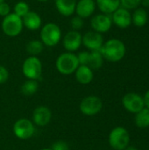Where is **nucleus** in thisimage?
I'll use <instances>...</instances> for the list:
<instances>
[{
	"mask_svg": "<svg viewBox=\"0 0 149 150\" xmlns=\"http://www.w3.org/2000/svg\"><path fill=\"white\" fill-rule=\"evenodd\" d=\"M122 104L125 109L132 113H137L145 107L144 98L134 92L126 94L122 98Z\"/></svg>",
	"mask_w": 149,
	"mask_h": 150,
	"instance_id": "1a4fd4ad",
	"label": "nucleus"
},
{
	"mask_svg": "<svg viewBox=\"0 0 149 150\" xmlns=\"http://www.w3.org/2000/svg\"><path fill=\"white\" fill-rule=\"evenodd\" d=\"M22 18L15 13H10L4 18L2 21V30L4 33L9 37H16L19 35L23 30Z\"/></svg>",
	"mask_w": 149,
	"mask_h": 150,
	"instance_id": "39448f33",
	"label": "nucleus"
},
{
	"mask_svg": "<svg viewBox=\"0 0 149 150\" xmlns=\"http://www.w3.org/2000/svg\"><path fill=\"white\" fill-rule=\"evenodd\" d=\"M13 10H14V12L13 13H15L17 16H18L21 18L30 11V8H29L28 4L25 3V2H24V1L18 2L15 4Z\"/></svg>",
	"mask_w": 149,
	"mask_h": 150,
	"instance_id": "393cba45",
	"label": "nucleus"
},
{
	"mask_svg": "<svg viewBox=\"0 0 149 150\" xmlns=\"http://www.w3.org/2000/svg\"><path fill=\"white\" fill-rule=\"evenodd\" d=\"M144 98V103H145V106L149 109V90L147 91V93L145 94Z\"/></svg>",
	"mask_w": 149,
	"mask_h": 150,
	"instance_id": "2f4dec72",
	"label": "nucleus"
},
{
	"mask_svg": "<svg viewBox=\"0 0 149 150\" xmlns=\"http://www.w3.org/2000/svg\"><path fill=\"white\" fill-rule=\"evenodd\" d=\"M13 133L20 140H28L35 133L34 124L28 119H19L13 125Z\"/></svg>",
	"mask_w": 149,
	"mask_h": 150,
	"instance_id": "0eeeda50",
	"label": "nucleus"
},
{
	"mask_svg": "<svg viewBox=\"0 0 149 150\" xmlns=\"http://www.w3.org/2000/svg\"><path fill=\"white\" fill-rule=\"evenodd\" d=\"M55 66L61 74L68 76L75 73L79 66V62L76 54L71 52H66L58 56Z\"/></svg>",
	"mask_w": 149,
	"mask_h": 150,
	"instance_id": "f03ea898",
	"label": "nucleus"
},
{
	"mask_svg": "<svg viewBox=\"0 0 149 150\" xmlns=\"http://www.w3.org/2000/svg\"><path fill=\"white\" fill-rule=\"evenodd\" d=\"M132 21L138 27H141V26L145 25L147 24V22H148V13H147V11L143 8L136 9L135 11L133 14Z\"/></svg>",
	"mask_w": 149,
	"mask_h": 150,
	"instance_id": "4be33fe9",
	"label": "nucleus"
},
{
	"mask_svg": "<svg viewBox=\"0 0 149 150\" xmlns=\"http://www.w3.org/2000/svg\"><path fill=\"white\" fill-rule=\"evenodd\" d=\"M112 20L119 28H127L132 23V16L128 10L122 7L112 13Z\"/></svg>",
	"mask_w": 149,
	"mask_h": 150,
	"instance_id": "4468645a",
	"label": "nucleus"
},
{
	"mask_svg": "<svg viewBox=\"0 0 149 150\" xmlns=\"http://www.w3.org/2000/svg\"><path fill=\"white\" fill-rule=\"evenodd\" d=\"M52 150H69L68 144L64 141H57L53 143L52 145Z\"/></svg>",
	"mask_w": 149,
	"mask_h": 150,
	"instance_id": "c85d7f7f",
	"label": "nucleus"
},
{
	"mask_svg": "<svg viewBox=\"0 0 149 150\" xmlns=\"http://www.w3.org/2000/svg\"><path fill=\"white\" fill-rule=\"evenodd\" d=\"M96 9V2L94 0H79L76 3L75 12L78 17L86 18L90 17Z\"/></svg>",
	"mask_w": 149,
	"mask_h": 150,
	"instance_id": "2eb2a0df",
	"label": "nucleus"
},
{
	"mask_svg": "<svg viewBox=\"0 0 149 150\" xmlns=\"http://www.w3.org/2000/svg\"><path fill=\"white\" fill-rule=\"evenodd\" d=\"M51 119L52 112L47 106L40 105L34 109L32 113V122L34 125L45 127L51 121Z\"/></svg>",
	"mask_w": 149,
	"mask_h": 150,
	"instance_id": "ddd939ff",
	"label": "nucleus"
},
{
	"mask_svg": "<svg viewBox=\"0 0 149 150\" xmlns=\"http://www.w3.org/2000/svg\"><path fill=\"white\" fill-rule=\"evenodd\" d=\"M82 43L90 51H97L101 49L104 44V38L101 33L90 31L82 36Z\"/></svg>",
	"mask_w": 149,
	"mask_h": 150,
	"instance_id": "9d476101",
	"label": "nucleus"
},
{
	"mask_svg": "<svg viewBox=\"0 0 149 150\" xmlns=\"http://www.w3.org/2000/svg\"><path fill=\"white\" fill-rule=\"evenodd\" d=\"M120 4L126 10H133L141 4V0H120Z\"/></svg>",
	"mask_w": 149,
	"mask_h": 150,
	"instance_id": "a878e982",
	"label": "nucleus"
},
{
	"mask_svg": "<svg viewBox=\"0 0 149 150\" xmlns=\"http://www.w3.org/2000/svg\"><path fill=\"white\" fill-rule=\"evenodd\" d=\"M40 36L43 45L47 47H54L61 39V31L58 25L47 23L41 27Z\"/></svg>",
	"mask_w": 149,
	"mask_h": 150,
	"instance_id": "7ed1b4c3",
	"label": "nucleus"
},
{
	"mask_svg": "<svg viewBox=\"0 0 149 150\" xmlns=\"http://www.w3.org/2000/svg\"><path fill=\"white\" fill-rule=\"evenodd\" d=\"M37 1H39V2H47L48 0H37Z\"/></svg>",
	"mask_w": 149,
	"mask_h": 150,
	"instance_id": "f704fd0d",
	"label": "nucleus"
},
{
	"mask_svg": "<svg viewBox=\"0 0 149 150\" xmlns=\"http://www.w3.org/2000/svg\"><path fill=\"white\" fill-rule=\"evenodd\" d=\"M39 89V83L37 80L28 79L21 86V92L25 96H32L37 92Z\"/></svg>",
	"mask_w": 149,
	"mask_h": 150,
	"instance_id": "5701e85b",
	"label": "nucleus"
},
{
	"mask_svg": "<svg viewBox=\"0 0 149 150\" xmlns=\"http://www.w3.org/2000/svg\"><path fill=\"white\" fill-rule=\"evenodd\" d=\"M100 52L104 59L112 62H117L124 58L126 54V46L120 40L111 39L103 44Z\"/></svg>",
	"mask_w": 149,
	"mask_h": 150,
	"instance_id": "f257e3e1",
	"label": "nucleus"
},
{
	"mask_svg": "<svg viewBox=\"0 0 149 150\" xmlns=\"http://www.w3.org/2000/svg\"><path fill=\"white\" fill-rule=\"evenodd\" d=\"M8 78H9V72L7 69L4 66L0 65V84L7 82Z\"/></svg>",
	"mask_w": 149,
	"mask_h": 150,
	"instance_id": "c756f323",
	"label": "nucleus"
},
{
	"mask_svg": "<svg viewBox=\"0 0 149 150\" xmlns=\"http://www.w3.org/2000/svg\"><path fill=\"white\" fill-rule=\"evenodd\" d=\"M135 125L140 128H147L149 127V109L144 107L142 110L135 113Z\"/></svg>",
	"mask_w": 149,
	"mask_h": 150,
	"instance_id": "412c9836",
	"label": "nucleus"
},
{
	"mask_svg": "<svg viewBox=\"0 0 149 150\" xmlns=\"http://www.w3.org/2000/svg\"><path fill=\"white\" fill-rule=\"evenodd\" d=\"M104 62V57L100 52V50L97 51H91L90 53L89 62H88V67H90L92 70L99 69L103 66Z\"/></svg>",
	"mask_w": 149,
	"mask_h": 150,
	"instance_id": "aec40b11",
	"label": "nucleus"
},
{
	"mask_svg": "<svg viewBox=\"0 0 149 150\" xmlns=\"http://www.w3.org/2000/svg\"><path fill=\"white\" fill-rule=\"evenodd\" d=\"M22 72L27 79L38 80L42 74V63L37 56L27 57L22 65Z\"/></svg>",
	"mask_w": 149,
	"mask_h": 150,
	"instance_id": "423d86ee",
	"label": "nucleus"
},
{
	"mask_svg": "<svg viewBox=\"0 0 149 150\" xmlns=\"http://www.w3.org/2000/svg\"><path fill=\"white\" fill-rule=\"evenodd\" d=\"M3 2H4V0H0V3H3Z\"/></svg>",
	"mask_w": 149,
	"mask_h": 150,
	"instance_id": "e433bc0d",
	"label": "nucleus"
},
{
	"mask_svg": "<svg viewBox=\"0 0 149 150\" xmlns=\"http://www.w3.org/2000/svg\"><path fill=\"white\" fill-rule=\"evenodd\" d=\"M141 4L144 7H149V0H141Z\"/></svg>",
	"mask_w": 149,
	"mask_h": 150,
	"instance_id": "473e14b6",
	"label": "nucleus"
},
{
	"mask_svg": "<svg viewBox=\"0 0 149 150\" xmlns=\"http://www.w3.org/2000/svg\"><path fill=\"white\" fill-rule=\"evenodd\" d=\"M76 81L81 84H89L92 82L94 75L93 70L87 65H79L75 71Z\"/></svg>",
	"mask_w": 149,
	"mask_h": 150,
	"instance_id": "f3484780",
	"label": "nucleus"
},
{
	"mask_svg": "<svg viewBox=\"0 0 149 150\" xmlns=\"http://www.w3.org/2000/svg\"><path fill=\"white\" fill-rule=\"evenodd\" d=\"M79 108L83 115L94 116L101 112L103 102L97 96H88L81 101Z\"/></svg>",
	"mask_w": 149,
	"mask_h": 150,
	"instance_id": "6e6552de",
	"label": "nucleus"
},
{
	"mask_svg": "<svg viewBox=\"0 0 149 150\" xmlns=\"http://www.w3.org/2000/svg\"><path fill=\"white\" fill-rule=\"evenodd\" d=\"M124 150H138L135 147H133V146H127Z\"/></svg>",
	"mask_w": 149,
	"mask_h": 150,
	"instance_id": "72a5a7b5",
	"label": "nucleus"
},
{
	"mask_svg": "<svg viewBox=\"0 0 149 150\" xmlns=\"http://www.w3.org/2000/svg\"><path fill=\"white\" fill-rule=\"evenodd\" d=\"M112 18L107 14H97L92 17L90 25L92 29L99 33L108 32L112 27Z\"/></svg>",
	"mask_w": 149,
	"mask_h": 150,
	"instance_id": "9b49d317",
	"label": "nucleus"
},
{
	"mask_svg": "<svg viewBox=\"0 0 149 150\" xmlns=\"http://www.w3.org/2000/svg\"><path fill=\"white\" fill-rule=\"evenodd\" d=\"M130 142L128 131L122 127L113 128L109 134L110 146L114 150H124Z\"/></svg>",
	"mask_w": 149,
	"mask_h": 150,
	"instance_id": "20e7f679",
	"label": "nucleus"
},
{
	"mask_svg": "<svg viewBox=\"0 0 149 150\" xmlns=\"http://www.w3.org/2000/svg\"><path fill=\"white\" fill-rule=\"evenodd\" d=\"M10 13H11L10 5L7 3H5V2L0 3V16L4 18L7 15H9Z\"/></svg>",
	"mask_w": 149,
	"mask_h": 150,
	"instance_id": "7c9ffc66",
	"label": "nucleus"
},
{
	"mask_svg": "<svg viewBox=\"0 0 149 150\" xmlns=\"http://www.w3.org/2000/svg\"><path fill=\"white\" fill-rule=\"evenodd\" d=\"M44 45L39 40H32L26 44V51L31 56H36L43 51Z\"/></svg>",
	"mask_w": 149,
	"mask_h": 150,
	"instance_id": "b1692460",
	"label": "nucleus"
},
{
	"mask_svg": "<svg viewBox=\"0 0 149 150\" xmlns=\"http://www.w3.org/2000/svg\"><path fill=\"white\" fill-rule=\"evenodd\" d=\"M76 56H77V59L79 62V65H88L89 57H90L89 52H87V51L80 52Z\"/></svg>",
	"mask_w": 149,
	"mask_h": 150,
	"instance_id": "cd10ccee",
	"label": "nucleus"
},
{
	"mask_svg": "<svg viewBox=\"0 0 149 150\" xmlns=\"http://www.w3.org/2000/svg\"><path fill=\"white\" fill-rule=\"evenodd\" d=\"M22 22H23V25L31 31H35L40 29L42 24L40 16L37 12L32 11H30L26 15H25L22 18Z\"/></svg>",
	"mask_w": 149,
	"mask_h": 150,
	"instance_id": "dca6fc26",
	"label": "nucleus"
},
{
	"mask_svg": "<svg viewBox=\"0 0 149 150\" xmlns=\"http://www.w3.org/2000/svg\"><path fill=\"white\" fill-rule=\"evenodd\" d=\"M96 4L104 14H112L120 6V0H96Z\"/></svg>",
	"mask_w": 149,
	"mask_h": 150,
	"instance_id": "6ab92c4d",
	"label": "nucleus"
},
{
	"mask_svg": "<svg viewBox=\"0 0 149 150\" xmlns=\"http://www.w3.org/2000/svg\"><path fill=\"white\" fill-rule=\"evenodd\" d=\"M40 150H52L51 149H48V148H46V149H42Z\"/></svg>",
	"mask_w": 149,
	"mask_h": 150,
	"instance_id": "c9c22d12",
	"label": "nucleus"
},
{
	"mask_svg": "<svg viewBox=\"0 0 149 150\" xmlns=\"http://www.w3.org/2000/svg\"><path fill=\"white\" fill-rule=\"evenodd\" d=\"M83 24H84L83 18H82L81 17H78V16L74 17L70 21V25L72 26L74 31H78V30L82 29L83 26Z\"/></svg>",
	"mask_w": 149,
	"mask_h": 150,
	"instance_id": "bb28decb",
	"label": "nucleus"
},
{
	"mask_svg": "<svg viewBox=\"0 0 149 150\" xmlns=\"http://www.w3.org/2000/svg\"><path fill=\"white\" fill-rule=\"evenodd\" d=\"M76 0H55V7L60 14L69 17L75 13Z\"/></svg>",
	"mask_w": 149,
	"mask_h": 150,
	"instance_id": "a211bd4d",
	"label": "nucleus"
},
{
	"mask_svg": "<svg viewBox=\"0 0 149 150\" xmlns=\"http://www.w3.org/2000/svg\"><path fill=\"white\" fill-rule=\"evenodd\" d=\"M82 44V35L78 31H69L68 32L62 40V45L68 52L76 51Z\"/></svg>",
	"mask_w": 149,
	"mask_h": 150,
	"instance_id": "f8f14e48",
	"label": "nucleus"
}]
</instances>
